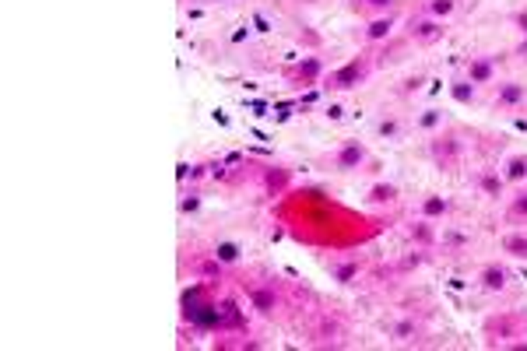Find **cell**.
<instances>
[{"label":"cell","mask_w":527,"mask_h":351,"mask_svg":"<svg viewBox=\"0 0 527 351\" xmlns=\"http://www.w3.org/2000/svg\"><path fill=\"white\" fill-rule=\"evenodd\" d=\"M366 71H369L366 60L355 56V60H348L345 67H337V71L327 74V88H330V92H352V88H359L366 81Z\"/></svg>","instance_id":"cell-1"},{"label":"cell","mask_w":527,"mask_h":351,"mask_svg":"<svg viewBox=\"0 0 527 351\" xmlns=\"http://www.w3.org/2000/svg\"><path fill=\"white\" fill-rule=\"evenodd\" d=\"M366 158H369V152H366L362 141H345V144L337 148V155H334V169H337V172H355Z\"/></svg>","instance_id":"cell-2"},{"label":"cell","mask_w":527,"mask_h":351,"mask_svg":"<svg viewBox=\"0 0 527 351\" xmlns=\"http://www.w3.org/2000/svg\"><path fill=\"white\" fill-rule=\"evenodd\" d=\"M524 99H527V84H520V81H503L500 92H495V106H503V109H513Z\"/></svg>","instance_id":"cell-3"},{"label":"cell","mask_w":527,"mask_h":351,"mask_svg":"<svg viewBox=\"0 0 527 351\" xmlns=\"http://www.w3.org/2000/svg\"><path fill=\"white\" fill-rule=\"evenodd\" d=\"M492 77H495L492 56H475V60L468 64V81L471 84H492Z\"/></svg>","instance_id":"cell-4"},{"label":"cell","mask_w":527,"mask_h":351,"mask_svg":"<svg viewBox=\"0 0 527 351\" xmlns=\"http://www.w3.org/2000/svg\"><path fill=\"white\" fill-rule=\"evenodd\" d=\"M506 267H500V263H489V267H482V274H478V281H482V288L485 291H503L506 288Z\"/></svg>","instance_id":"cell-5"},{"label":"cell","mask_w":527,"mask_h":351,"mask_svg":"<svg viewBox=\"0 0 527 351\" xmlns=\"http://www.w3.org/2000/svg\"><path fill=\"white\" fill-rule=\"evenodd\" d=\"M447 211H450V200H447V197H440V193L422 197V218H425V221H436V218H443Z\"/></svg>","instance_id":"cell-6"},{"label":"cell","mask_w":527,"mask_h":351,"mask_svg":"<svg viewBox=\"0 0 527 351\" xmlns=\"http://www.w3.org/2000/svg\"><path fill=\"white\" fill-rule=\"evenodd\" d=\"M415 39L418 43H436V39H443V21H436V18L415 21Z\"/></svg>","instance_id":"cell-7"},{"label":"cell","mask_w":527,"mask_h":351,"mask_svg":"<svg viewBox=\"0 0 527 351\" xmlns=\"http://www.w3.org/2000/svg\"><path fill=\"white\" fill-rule=\"evenodd\" d=\"M503 180L506 183H524L527 180V155H513L503 165Z\"/></svg>","instance_id":"cell-8"},{"label":"cell","mask_w":527,"mask_h":351,"mask_svg":"<svg viewBox=\"0 0 527 351\" xmlns=\"http://www.w3.org/2000/svg\"><path fill=\"white\" fill-rule=\"evenodd\" d=\"M478 186H482V193H485V197H503V186H506V180H503L500 172L485 169V172L478 176Z\"/></svg>","instance_id":"cell-9"},{"label":"cell","mask_w":527,"mask_h":351,"mask_svg":"<svg viewBox=\"0 0 527 351\" xmlns=\"http://www.w3.org/2000/svg\"><path fill=\"white\" fill-rule=\"evenodd\" d=\"M450 95H453V102H460V106H471L475 95H478V84H471L468 77H464V81H450Z\"/></svg>","instance_id":"cell-10"},{"label":"cell","mask_w":527,"mask_h":351,"mask_svg":"<svg viewBox=\"0 0 527 351\" xmlns=\"http://www.w3.org/2000/svg\"><path fill=\"white\" fill-rule=\"evenodd\" d=\"M390 32H394V18L387 14V18L369 21V28H366V39H369V43H383V39H390Z\"/></svg>","instance_id":"cell-11"},{"label":"cell","mask_w":527,"mask_h":351,"mask_svg":"<svg viewBox=\"0 0 527 351\" xmlns=\"http://www.w3.org/2000/svg\"><path fill=\"white\" fill-rule=\"evenodd\" d=\"M239 256H243V246L232 243V239H222L218 246H214V260H218V263H236Z\"/></svg>","instance_id":"cell-12"},{"label":"cell","mask_w":527,"mask_h":351,"mask_svg":"<svg viewBox=\"0 0 527 351\" xmlns=\"http://www.w3.org/2000/svg\"><path fill=\"white\" fill-rule=\"evenodd\" d=\"M425 11H429V18H436V21H447V18L457 11V0H429V4H425Z\"/></svg>","instance_id":"cell-13"},{"label":"cell","mask_w":527,"mask_h":351,"mask_svg":"<svg viewBox=\"0 0 527 351\" xmlns=\"http://www.w3.org/2000/svg\"><path fill=\"white\" fill-rule=\"evenodd\" d=\"M250 302H254V309H260V313H271L278 299H274V291H271V288H254V291H250Z\"/></svg>","instance_id":"cell-14"},{"label":"cell","mask_w":527,"mask_h":351,"mask_svg":"<svg viewBox=\"0 0 527 351\" xmlns=\"http://www.w3.org/2000/svg\"><path fill=\"white\" fill-rule=\"evenodd\" d=\"M503 253H510V256H527V236H524V232H513V236L503 239Z\"/></svg>","instance_id":"cell-15"},{"label":"cell","mask_w":527,"mask_h":351,"mask_svg":"<svg viewBox=\"0 0 527 351\" xmlns=\"http://www.w3.org/2000/svg\"><path fill=\"white\" fill-rule=\"evenodd\" d=\"M295 74H299L302 81H317V77L324 74V64L317 60V56H306V60L299 64V71H295Z\"/></svg>","instance_id":"cell-16"},{"label":"cell","mask_w":527,"mask_h":351,"mask_svg":"<svg viewBox=\"0 0 527 351\" xmlns=\"http://www.w3.org/2000/svg\"><path fill=\"white\" fill-rule=\"evenodd\" d=\"M330 274H334V281H337V285H352V281H355V274H359V263H355V260H348V263H337V267H334Z\"/></svg>","instance_id":"cell-17"},{"label":"cell","mask_w":527,"mask_h":351,"mask_svg":"<svg viewBox=\"0 0 527 351\" xmlns=\"http://www.w3.org/2000/svg\"><path fill=\"white\" fill-rule=\"evenodd\" d=\"M415 334H418L415 319H397V324L390 327V337H394V341H412Z\"/></svg>","instance_id":"cell-18"},{"label":"cell","mask_w":527,"mask_h":351,"mask_svg":"<svg viewBox=\"0 0 527 351\" xmlns=\"http://www.w3.org/2000/svg\"><path fill=\"white\" fill-rule=\"evenodd\" d=\"M440 127H443V112H440V109H422L418 130H440Z\"/></svg>","instance_id":"cell-19"},{"label":"cell","mask_w":527,"mask_h":351,"mask_svg":"<svg viewBox=\"0 0 527 351\" xmlns=\"http://www.w3.org/2000/svg\"><path fill=\"white\" fill-rule=\"evenodd\" d=\"M397 197V186H390V183H377L373 190H369V200L373 204H390Z\"/></svg>","instance_id":"cell-20"},{"label":"cell","mask_w":527,"mask_h":351,"mask_svg":"<svg viewBox=\"0 0 527 351\" xmlns=\"http://www.w3.org/2000/svg\"><path fill=\"white\" fill-rule=\"evenodd\" d=\"M412 239H415V243H422V246H429V243H432L429 221H422V225H412Z\"/></svg>","instance_id":"cell-21"},{"label":"cell","mask_w":527,"mask_h":351,"mask_svg":"<svg viewBox=\"0 0 527 351\" xmlns=\"http://www.w3.org/2000/svg\"><path fill=\"white\" fill-rule=\"evenodd\" d=\"M377 134H380V137H397V134H401V123L394 120V116H390V120H380V123H377Z\"/></svg>","instance_id":"cell-22"},{"label":"cell","mask_w":527,"mask_h":351,"mask_svg":"<svg viewBox=\"0 0 527 351\" xmlns=\"http://www.w3.org/2000/svg\"><path fill=\"white\" fill-rule=\"evenodd\" d=\"M510 211H513V218H524L527 215V193H517V200L510 204Z\"/></svg>","instance_id":"cell-23"},{"label":"cell","mask_w":527,"mask_h":351,"mask_svg":"<svg viewBox=\"0 0 527 351\" xmlns=\"http://www.w3.org/2000/svg\"><path fill=\"white\" fill-rule=\"evenodd\" d=\"M197 208H201V197H197V193H190V197L179 200V211H183V215H187V211H197Z\"/></svg>","instance_id":"cell-24"},{"label":"cell","mask_w":527,"mask_h":351,"mask_svg":"<svg viewBox=\"0 0 527 351\" xmlns=\"http://www.w3.org/2000/svg\"><path fill=\"white\" fill-rule=\"evenodd\" d=\"M362 4H369L373 11H387V8L394 4V0H362Z\"/></svg>","instance_id":"cell-25"}]
</instances>
